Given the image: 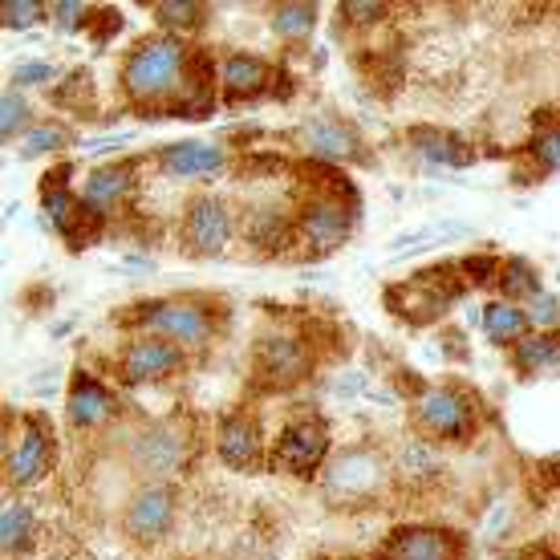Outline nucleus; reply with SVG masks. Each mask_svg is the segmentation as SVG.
I'll return each mask as SVG.
<instances>
[{"label":"nucleus","mask_w":560,"mask_h":560,"mask_svg":"<svg viewBox=\"0 0 560 560\" xmlns=\"http://www.w3.org/2000/svg\"><path fill=\"white\" fill-rule=\"evenodd\" d=\"M296 228H293V256L322 260L337 253L353 236L358 224V191L353 183L334 167H317L296 191Z\"/></svg>","instance_id":"3"},{"label":"nucleus","mask_w":560,"mask_h":560,"mask_svg":"<svg viewBox=\"0 0 560 560\" xmlns=\"http://www.w3.org/2000/svg\"><path fill=\"white\" fill-rule=\"evenodd\" d=\"M33 127H37V110H33L16 90H9L4 102H0V139H4V147H9V142L21 147V139H25Z\"/></svg>","instance_id":"29"},{"label":"nucleus","mask_w":560,"mask_h":560,"mask_svg":"<svg viewBox=\"0 0 560 560\" xmlns=\"http://www.w3.org/2000/svg\"><path fill=\"white\" fill-rule=\"evenodd\" d=\"M365 560H471V540L443 520H410L382 536Z\"/></svg>","instance_id":"16"},{"label":"nucleus","mask_w":560,"mask_h":560,"mask_svg":"<svg viewBox=\"0 0 560 560\" xmlns=\"http://www.w3.org/2000/svg\"><path fill=\"white\" fill-rule=\"evenodd\" d=\"M508 365L516 378H540L560 370V329H533L516 350H508Z\"/></svg>","instance_id":"22"},{"label":"nucleus","mask_w":560,"mask_h":560,"mask_svg":"<svg viewBox=\"0 0 560 560\" xmlns=\"http://www.w3.org/2000/svg\"><path fill=\"white\" fill-rule=\"evenodd\" d=\"M90 560H130V557H90Z\"/></svg>","instance_id":"36"},{"label":"nucleus","mask_w":560,"mask_h":560,"mask_svg":"<svg viewBox=\"0 0 560 560\" xmlns=\"http://www.w3.org/2000/svg\"><path fill=\"white\" fill-rule=\"evenodd\" d=\"M70 139H73L70 122H61V118H42V122L21 139V154H25V159L54 154V151H61V147H70Z\"/></svg>","instance_id":"30"},{"label":"nucleus","mask_w":560,"mask_h":560,"mask_svg":"<svg viewBox=\"0 0 560 560\" xmlns=\"http://www.w3.org/2000/svg\"><path fill=\"white\" fill-rule=\"evenodd\" d=\"M337 9H341V21H346V25H358V28H370L390 16V4H378V0H370V4L346 0V4H337Z\"/></svg>","instance_id":"32"},{"label":"nucleus","mask_w":560,"mask_h":560,"mask_svg":"<svg viewBox=\"0 0 560 560\" xmlns=\"http://www.w3.org/2000/svg\"><path fill=\"white\" fill-rule=\"evenodd\" d=\"M110 325L118 334H154L175 341L196 362L211 358V350L228 337L232 325V305L220 293H203V289H179V293L142 296L130 305L114 308Z\"/></svg>","instance_id":"2"},{"label":"nucleus","mask_w":560,"mask_h":560,"mask_svg":"<svg viewBox=\"0 0 560 560\" xmlns=\"http://www.w3.org/2000/svg\"><path fill=\"white\" fill-rule=\"evenodd\" d=\"M199 451H203V431L183 410L142 419L122 439V463L139 483H179L196 467Z\"/></svg>","instance_id":"4"},{"label":"nucleus","mask_w":560,"mask_h":560,"mask_svg":"<svg viewBox=\"0 0 560 560\" xmlns=\"http://www.w3.org/2000/svg\"><path fill=\"white\" fill-rule=\"evenodd\" d=\"M191 353L179 350L175 341L154 334H118L114 350L106 353V378L122 390H151L171 386L191 370Z\"/></svg>","instance_id":"9"},{"label":"nucleus","mask_w":560,"mask_h":560,"mask_svg":"<svg viewBox=\"0 0 560 560\" xmlns=\"http://www.w3.org/2000/svg\"><path fill=\"white\" fill-rule=\"evenodd\" d=\"M122 415H127V398L118 394V386L85 365H73L70 390H66V427L73 439L90 443L106 431H118Z\"/></svg>","instance_id":"14"},{"label":"nucleus","mask_w":560,"mask_h":560,"mask_svg":"<svg viewBox=\"0 0 560 560\" xmlns=\"http://www.w3.org/2000/svg\"><path fill=\"white\" fill-rule=\"evenodd\" d=\"M159 175L167 179H220L232 163L224 142L211 139H183L167 142V147H154L151 154H142Z\"/></svg>","instance_id":"18"},{"label":"nucleus","mask_w":560,"mask_h":560,"mask_svg":"<svg viewBox=\"0 0 560 560\" xmlns=\"http://www.w3.org/2000/svg\"><path fill=\"white\" fill-rule=\"evenodd\" d=\"M45 16H49V4H42V0H9L0 21H4V28H28Z\"/></svg>","instance_id":"31"},{"label":"nucleus","mask_w":560,"mask_h":560,"mask_svg":"<svg viewBox=\"0 0 560 560\" xmlns=\"http://www.w3.org/2000/svg\"><path fill=\"white\" fill-rule=\"evenodd\" d=\"M334 455V431L317 410H301L284 422L268 443V471L293 476L301 483H317Z\"/></svg>","instance_id":"12"},{"label":"nucleus","mask_w":560,"mask_h":560,"mask_svg":"<svg viewBox=\"0 0 560 560\" xmlns=\"http://www.w3.org/2000/svg\"><path fill=\"white\" fill-rule=\"evenodd\" d=\"M0 548L4 560H33L42 548V516L28 504V495H9L4 500V516H0Z\"/></svg>","instance_id":"20"},{"label":"nucleus","mask_w":560,"mask_h":560,"mask_svg":"<svg viewBox=\"0 0 560 560\" xmlns=\"http://www.w3.org/2000/svg\"><path fill=\"white\" fill-rule=\"evenodd\" d=\"M49 16H54L61 28H85V21H94V4H49Z\"/></svg>","instance_id":"34"},{"label":"nucleus","mask_w":560,"mask_h":560,"mask_svg":"<svg viewBox=\"0 0 560 560\" xmlns=\"http://www.w3.org/2000/svg\"><path fill=\"white\" fill-rule=\"evenodd\" d=\"M4 495H28L49 483L61 463V439L45 410H4Z\"/></svg>","instance_id":"7"},{"label":"nucleus","mask_w":560,"mask_h":560,"mask_svg":"<svg viewBox=\"0 0 560 560\" xmlns=\"http://www.w3.org/2000/svg\"><path fill=\"white\" fill-rule=\"evenodd\" d=\"M171 236L183 260H220L236 244V208L215 191H196L183 199Z\"/></svg>","instance_id":"10"},{"label":"nucleus","mask_w":560,"mask_h":560,"mask_svg":"<svg viewBox=\"0 0 560 560\" xmlns=\"http://www.w3.org/2000/svg\"><path fill=\"white\" fill-rule=\"evenodd\" d=\"M410 142H415V151H419L422 159L443 163V167H463V163H471V159H476L471 147H467L459 135H447V130L419 127V130H410Z\"/></svg>","instance_id":"26"},{"label":"nucleus","mask_w":560,"mask_h":560,"mask_svg":"<svg viewBox=\"0 0 560 560\" xmlns=\"http://www.w3.org/2000/svg\"><path fill=\"white\" fill-rule=\"evenodd\" d=\"M313 370H317L313 337L301 329H268L256 337L248 353V394L253 398L293 394L313 378Z\"/></svg>","instance_id":"8"},{"label":"nucleus","mask_w":560,"mask_h":560,"mask_svg":"<svg viewBox=\"0 0 560 560\" xmlns=\"http://www.w3.org/2000/svg\"><path fill=\"white\" fill-rule=\"evenodd\" d=\"M483 334L495 350H516L524 337L533 334V322H528V308L516 305V301H504V296H491L483 305Z\"/></svg>","instance_id":"23"},{"label":"nucleus","mask_w":560,"mask_h":560,"mask_svg":"<svg viewBox=\"0 0 560 560\" xmlns=\"http://www.w3.org/2000/svg\"><path fill=\"white\" fill-rule=\"evenodd\" d=\"M317 483L334 512H346V516L374 512L394 495V455H386L382 443H365V439L341 443L334 447Z\"/></svg>","instance_id":"6"},{"label":"nucleus","mask_w":560,"mask_h":560,"mask_svg":"<svg viewBox=\"0 0 560 560\" xmlns=\"http://www.w3.org/2000/svg\"><path fill=\"white\" fill-rule=\"evenodd\" d=\"M528 322L533 329H560V301L552 293H540L528 305Z\"/></svg>","instance_id":"33"},{"label":"nucleus","mask_w":560,"mask_h":560,"mask_svg":"<svg viewBox=\"0 0 560 560\" xmlns=\"http://www.w3.org/2000/svg\"><path fill=\"white\" fill-rule=\"evenodd\" d=\"M313 560H365V557H353V552H322V557Z\"/></svg>","instance_id":"35"},{"label":"nucleus","mask_w":560,"mask_h":560,"mask_svg":"<svg viewBox=\"0 0 560 560\" xmlns=\"http://www.w3.org/2000/svg\"><path fill=\"white\" fill-rule=\"evenodd\" d=\"M459 265H439L431 272H419V277L402 280V284H394L386 289V308H390L394 317H402L407 325H431L439 322L447 308H455L476 277H459L455 272Z\"/></svg>","instance_id":"13"},{"label":"nucleus","mask_w":560,"mask_h":560,"mask_svg":"<svg viewBox=\"0 0 560 560\" xmlns=\"http://www.w3.org/2000/svg\"><path fill=\"white\" fill-rule=\"evenodd\" d=\"M488 427V407L467 382L439 378L422 386L407 407V431L410 439H422L431 447H476V439Z\"/></svg>","instance_id":"5"},{"label":"nucleus","mask_w":560,"mask_h":560,"mask_svg":"<svg viewBox=\"0 0 560 560\" xmlns=\"http://www.w3.org/2000/svg\"><path fill=\"white\" fill-rule=\"evenodd\" d=\"M114 85L139 118H203L220 98V66L196 42L154 28L122 49Z\"/></svg>","instance_id":"1"},{"label":"nucleus","mask_w":560,"mask_h":560,"mask_svg":"<svg viewBox=\"0 0 560 560\" xmlns=\"http://www.w3.org/2000/svg\"><path fill=\"white\" fill-rule=\"evenodd\" d=\"M272 78H277V66L260 54H248V49H236L220 61V102L228 106H244V102L265 98L272 90Z\"/></svg>","instance_id":"19"},{"label":"nucleus","mask_w":560,"mask_h":560,"mask_svg":"<svg viewBox=\"0 0 560 560\" xmlns=\"http://www.w3.org/2000/svg\"><path fill=\"white\" fill-rule=\"evenodd\" d=\"M142 159H110V163H98V167L85 171V179L78 183V199L82 208L102 220V228L110 224L114 215H122L127 208H135L139 199V183H142Z\"/></svg>","instance_id":"17"},{"label":"nucleus","mask_w":560,"mask_h":560,"mask_svg":"<svg viewBox=\"0 0 560 560\" xmlns=\"http://www.w3.org/2000/svg\"><path fill=\"white\" fill-rule=\"evenodd\" d=\"M268 25L284 45H301L308 42V33L317 25V4H277Z\"/></svg>","instance_id":"28"},{"label":"nucleus","mask_w":560,"mask_h":560,"mask_svg":"<svg viewBox=\"0 0 560 560\" xmlns=\"http://www.w3.org/2000/svg\"><path fill=\"white\" fill-rule=\"evenodd\" d=\"M154 25L159 33H171V37H199L203 28H208V16L211 9L208 4H199V0H163V4H154L151 9Z\"/></svg>","instance_id":"25"},{"label":"nucleus","mask_w":560,"mask_h":560,"mask_svg":"<svg viewBox=\"0 0 560 560\" xmlns=\"http://www.w3.org/2000/svg\"><path fill=\"white\" fill-rule=\"evenodd\" d=\"M305 147L313 154H322L329 167H334V163H358V159H365L362 142H358V130H353L346 118H334V114L308 122Z\"/></svg>","instance_id":"21"},{"label":"nucleus","mask_w":560,"mask_h":560,"mask_svg":"<svg viewBox=\"0 0 560 560\" xmlns=\"http://www.w3.org/2000/svg\"><path fill=\"white\" fill-rule=\"evenodd\" d=\"M491 284H495V296H504V301H516V305H524V308H528L536 296L545 293L540 268H536L533 260H524V256H508V260H500V268H495Z\"/></svg>","instance_id":"24"},{"label":"nucleus","mask_w":560,"mask_h":560,"mask_svg":"<svg viewBox=\"0 0 560 560\" xmlns=\"http://www.w3.org/2000/svg\"><path fill=\"white\" fill-rule=\"evenodd\" d=\"M179 483H135L127 500L118 504V536L127 540L135 552H151V548L167 545L175 524H179Z\"/></svg>","instance_id":"11"},{"label":"nucleus","mask_w":560,"mask_h":560,"mask_svg":"<svg viewBox=\"0 0 560 560\" xmlns=\"http://www.w3.org/2000/svg\"><path fill=\"white\" fill-rule=\"evenodd\" d=\"M524 167H533V179L557 175L560 171V118H552L548 127H540L524 147Z\"/></svg>","instance_id":"27"},{"label":"nucleus","mask_w":560,"mask_h":560,"mask_svg":"<svg viewBox=\"0 0 560 560\" xmlns=\"http://www.w3.org/2000/svg\"><path fill=\"white\" fill-rule=\"evenodd\" d=\"M211 451L228 471L260 476L268 471V431L256 402H240L215 415L211 422Z\"/></svg>","instance_id":"15"}]
</instances>
